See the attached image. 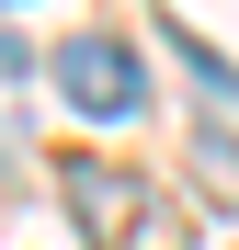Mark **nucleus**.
<instances>
[{
  "label": "nucleus",
  "instance_id": "1",
  "mask_svg": "<svg viewBox=\"0 0 239 250\" xmlns=\"http://www.w3.org/2000/svg\"><path fill=\"white\" fill-rule=\"evenodd\" d=\"M68 216L91 228V250H171V216L148 205V182L137 171H114V159H68Z\"/></svg>",
  "mask_w": 239,
  "mask_h": 250
},
{
  "label": "nucleus",
  "instance_id": "2",
  "mask_svg": "<svg viewBox=\"0 0 239 250\" xmlns=\"http://www.w3.org/2000/svg\"><path fill=\"white\" fill-rule=\"evenodd\" d=\"M57 91L80 103V114H103V125H126L137 103H148V68L114 46V34H68L57 46Z\"/></svg>",
  "mask_w": 239,
  "mask_h": 250
}]
</instances>
